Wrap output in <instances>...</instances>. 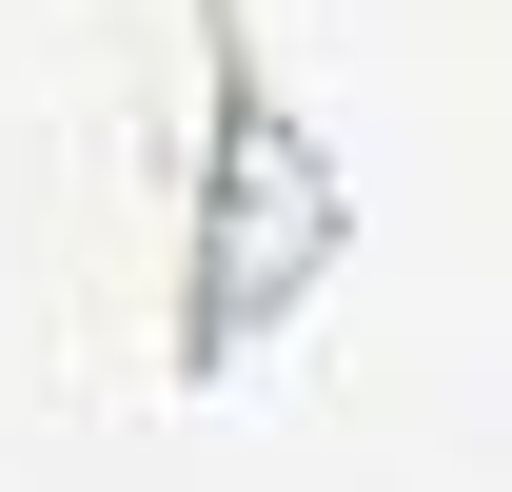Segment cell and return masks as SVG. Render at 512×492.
I'll return each instance as SVG.
<instances>
[{"label": "cell", "instance_id": "6da1fadb", "mask_svg": "<svg viewBox=\"0 0 512 492\" xmlns=\"http://www.w3.org/2000/svg\"><path fill=\"white\" fill-rule=\"evenodd\" d=\"M99 197H119L138 394L256 374L335 296V256H355V158L316 138V99H296L256 0H138L119 119H99Z\"/></svg>", "mask_w": 512, "mask_h": 492}]
</instances>
